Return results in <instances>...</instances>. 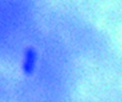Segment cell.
<instances>
[{
  "instance_id": "1",
  "label": "cell",
  "mask_w": 122,
  "mask_h": 102,
  "mask_svg": "<svg viewBox=\"0 0 122 102\" xmlns=\"http://www.w3.org/2000/svg\"><path fill=\"white\" fill-rule=\"evenodd\" d=\"M39 55L36 49L33 47H28L25 49L21 61V71L24 75L30 77L34 74L37 67Z\"/></svg>"
}]
</instances>
